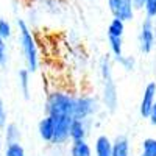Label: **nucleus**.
Returning <instances> with one entry per match:
<instances>
[{
	"label": "nucleus",
	"instance_id": "1",
	"mask_svg": "<svg viewBox=\"0 0 156 156\" xmlns=\"http://www.w3.org/2000/svg\"><path fill=\"white\" fill-rule=\"evenodd\" d=\"M17 30H19V37L17 42L22 51L23 61L27 64V69L30 73H34L39 70L41 66V58H39V47L36 44V39L31 33V30L28 28L27 22L23 19H17Z\"/></svg>",
	"mask_w": 156,
	"mask_h": 156
},
{
	"label": "nucleus",
	"instance_id": "2",
	"mask_svg": "<svg viewBox=\"0 0 156 156\" xmlns=\"http://www.w3.org/2000/svg\"><path fill=\"white\" fill-rule=\"evenodd\" d=\"M73 106H75V95L69 90L53 89L47 94L45 98V115L51 119L59 117H72L73 119Z\"/></svg>",
	"mask_w": 156,
	"mask_h": 156
},
{
	"label": "nucleus",
	"instance_id": "3",
	"mask_svg": "<svg viewBox=\"0 0 156 156\" xmlns=\"http://www.w3.org/2000/svg\"><path fill=\"white\" fill-rule=\"evenodd\" d=\"M101 109V103L95 95H75V106H73V119L78 120H92Z\"/></svg>",
	"mask_w": 156,
	"mask_h": 156
},
{
	"label": "nucleus",
	"instance_id": "4",
	"mask_svg": "<svg viewBox=\"0 0 156 156\" xmlns=\"http://www.w3.org/2000/svg\"><path fill=\"white\" fill-rule=\"evenodd\" d=\"M137 42H139V50L144 55H150L154 44H156V31H154V22L150 17H145L140 23V31L137 36Z\"/></svg>",
	"mask_w": 156,
	"mask_h": 156
},
{
	"label": "nucleus",
	"instance_id": "5",
	"mask_svg": "<svg viewBox=\"0 0 156 156\" xmlns=\"http://www.w3.org/2000/svg\"><path fill=\"white\" fill-rule=\"evenodd\" d=\"M108 9L112 19H119L122 22H129L134 19V8L131 0H106Z\"/></svg>",
	"mask_w": 156,
	"mask_h": 156
},
{
	"label": "nucleus",
	"instance_id": "6",
	"mask_svg": "<svg viewBox=\"0 0 156 156\" xmlns=\"http://www.w3.org/2000/svg\"><path fill=\"white\" fill-rule=\"evenodd\" d=\"M101 105L109 114H114L117 106H119V92H117V86L114 80L111 81H103V89H101Z\"/></svg>",
	"mask_w": 156,
	"mask_h": 156
},
{
	"label": "nucleus",
	"instance_id": "7",
	"mask_svg": "<svg viewBox=\"0 0 156 156\" xmlns=\"http://www.w3.org/2000/svg\"><path fill=\"white\" fill-rule=\"evenodd\" d=\"M156 103V83L154 81H148L144 87L142 92V98H140V105H139V114L142 119H147L153 105Z\"/></svg>",
	"mask_w": 156,
	"mask_h": 156
},
{
	"label": "nucleus",
	"instance_id": "8",
	"mask_svg": "<svg viewBox=\"0 0 156 156\" xmlns=\"http://www.w3.org/2000/svg\"><path fill=\"white\" fill-rule=\"evenodd\" d=\"M72 117H59V119H53L55 122V136L51 144L53 145H66L67 142H70L69 139V128L72 123Z\"/></svg>",
	"mask_w": 156,
	"mask_h": 156
},
{
	"label": "nucleus",
	"instance_id": "9",
	"mask_svg": "<svg viewBox=\"0 0 156 156\" xmlns=\"http://www.w3.org/2000/svg\"><path fill=\"white\" fill-rule=\"evenodd\" d=\"M111 156H131V142L126 134H117L111 139Z\"/></svg>",
	"mask_w": 156,
	"mask_h": 156
},
{
	"label": "nucleus",
	"instance_id": "10",
	"mask_svg": "<svg viewBox=\"0 0 156 156\" xmlns=\"http://www.w3.org/2000/svg\"><path fill=\"white\" fill-rule=\"evenodd\" d=\"M37 134L44 144H51L53 136H55V122L50 115H44L37 122Z\"/></svg>",
	"mask_w": 156,
	"mask_h": 156
},
{
	"label": "nucleus",
	"instance_id": "11",
	"mask_svg": "<svg viewBox=\"0 0 156 156\" xmlns=\"http://www.w3.org/2000/svg\"><path fill=\"white\" fill-rule=\"evenodd\" d=\"M89 126L90 120H78L73 119L69 128V139L70 142L73 140H86L89 136Z\"/></svg>",
	"mask_w": 156,
	"mask_h": 156
},
{
	"label": "nucleus",
	"instance_id": "12",
	"mask_svg": "<svg viewBox=\"0 0 156 156\" xmlns=\"http://www.w3.org/2000/svg\"><path fill=\"white\" fill-rule=\"evenodd\" d=\"M3 145L5 144H14V142H20L22 139V133H20V126L16 122H9L6 123L3 128Z\"/></svg>",
	"mask_w": 156,
	"mask_h": 156
},
{
	"label": "nucleus",
	"instance_id": "13",
	"mask_svg": "<svg viewBox=\"0 0 156 156\" xmlns=\"http://www.w3.org/2000/svg\"><path fill=\"white\" fill-rule=\"evenodd\" d=\"M94 156H111V137L106 134H98L94 140Z\"/></svg>",
	"mask_w": 156,
	"mask_h": 156
},
{
	"label": "nucleus",
	"instance_id": "14",
	"mask_svg": "<svg viewBox=\"0 0 156 156\" xmlns=\"http://www.w3.org/2000/svg\"><path fill=\"white\" fill-rule=\"evenodd\" d=\"M98 73L103 81L112 80V59L111 55H101L98 59Z\"/></svg>",
	"mask_w": 156,
	"mask_h": 156
},
{
	"label": "nucleus",
	"instance_id": "15",
	"mask_svg": "<svg viewBox=\"0 0 156 156\" xmlns=\"http://www.w3.org/2000/svg\"><path fill=\"white\" fill-rule=\"evenodd\" d=\"M69 156H92V147L87 140H73L69 145Z\"/></svg>",
	"mask_w": 156,
	"mask_h": 156
},
{
	"label": "nucleus",
	"instance_id": "16",
	"mask_svg": "<svg viewBox=\"0 0 156 156\" xmlns=\"http://www.w3.org/2000/svg\"><path fill=\"white\" fill-rule=\"evenodd\" d=\"M30 72L27 69H20L17 72V81H19V89H20V92L23 95L25 100H28L30 98V84H31V78H30Z\"/></svg>",
	"mask_w": 156,
	"mask_h": 156
},
{
	"label": "nucleus",
	"instance_id": "17",
	"mask_svg": "<svg viewBox=\"0 0 156 156\" xmlns=\"http://www.w3.org/2000/svg\"><path fill=\"white\" fill-rule=\"evenodd\" d=\"M2 156H27L23 145L20 142H14V144H5L2 148Z\"/></svg>",
	"mask_w": 156,
	"mask_h": 156
},
{
	"label": "nucleus",
	"instance_id": "18",
	"mask_svg": "<svg viewBox=\"0 0 156 156\" xmlns=\"http://www.w3.org/2000/svg\"><path fill=\"white\" fill-rule=\"evenodd\" d=\"M139 156H156V137H145L140 142Z\"/></svg>",
	"mask_w": 156,
	"mask_h": 156
},
{
	"label": "nucleus",
	"instance_id": "19",
	"mask_svg": "<svg viewBox=\"0 0 156 156\" xmlns=\"http://www.w3.org/2000/svg\"><path fill=\"white\" fill-rule=\"evenodd\" d=\"M108 36H114V37H123L125 34V22L119 20V19H112L108 25Z\"/></svg>",
	"mask_w": 156,
	"mask_h": 156
},
{
	"label": "nucleus",
	"instance_id": "20",
	"mask_svg": "<svg viewBox=\"0 0 156 156\" xmlns=\"http://www.w3.org/2000/svg\"><path fill=\"white\" fill-rule=\"evenodd\" d=\"M108 45H109V51L114 58L122 56L123 55V41L122 37H114V36H108Z\"/></svg>",
	"mask_w": 156,
	"mask_h": 156
},
{
	"label": "nucleus",
	"instance_id": "21",
	"mask_svg": "<svg viewBox=\"0 0 156 156\" xmlns=\"http://www.w3.org/2000/svg\"><path fill=\"white\" fill-rule=\"evenodd\" d=\"M115 61L120 64V67L126 72H133L136 69V58L131 55H122V56H117Z\"/></svg>",
	"mask_w": 156,
	"mask_h": 156
},
{
	"label": "nucleus",
	"instance_id": "22",
	"mask_svg": "<svg viewBox=\"0 0 156 156\" xmlns=\"http://www.w3.org/2000/svg\"><path fill=\"white\" fill-rule=\"evenodd\" d=\"M11 36H12V27H11V23L6 19L0 17V37L5 39V41H8V39H11Z\"/></svg>",
	"mask_w": 156,
	"mask_h": 156
},
{
	"label": "nucleus",
	"instance_id": "23",
	"mask_svg": "<svg viewBox=\"0 0 156 156\" xmlns=\"http://www.w3.org/2000/svg\"><path fill=\"white\" fill-rule=\"evenodd\" d=\"M8 62V45L6 41L0 37V67H5Z\"/></svg>",
	"mask_w": 156,
	"mask_h": 156
},
{
	"label": "nucleus",
	"instance_id": "24",
	"mask_svg": "<svg viewBox=\"0 0 156 156\" xmlns=\"http://www.w3.org/2000/svg\"><path fill=\"white\" fill-rule=\"evenodd\" d=\"M142 9H145V17L154 19L156 17V0H145Z\"/></svg>",
	"mask_w": 156,
	"mask_h": 156
},
{
	"label": "nucleus",
	"instance_id": "25",
	"mask_svg": "<svg viewBox=\"0 0 156 156\" xmlns=\"http://www.w3.org/2000/svg\"><path fill=\"white\" fill-rule=\"evenodd\" d=\"M6 125V109H5V103L3 98L0 97V129Z\"/></svg>",
	"mask_w": 156,
	"mask_h": 156
},
{
	"label": "nucleus",
	"instance_id": "26",
	"mask_svg": "<svg viewBox=\"0 0 156 156\" xmlns=\"http://www.w3.org/2000/svg\"><path fill=\"white\" fill-rule=\"evenodd\" d=\"M148 122L153 125V126H156V103L153 105V108H151V111H150V114H148Z\"/></svg>",
	"mask_w": 156,
	"mask_h": 156
},
{
	"label": "nucleus",
	"instance_id": "27",
	"mask_svg": "<svg viewBox=\"0 0 156 156\" xmlns=\"http://www.w3.org/2000/svg\"><path fill=\"white\" fill-rule=\"evenodd\" d=\"M131 2H133V8H134V11H139V9L144 8L145 0H131Z\"/></svg>",
	"mask_w": 156,
	"mask_h": 156
},
{
	"label": "nucleus",
	"instance_id": "28",
	"mask_svg": "<svg viewBox=\"0 0 156 156\" xmlns=\"http://www.w3.org/2000/svg\"><path fill=\"white\" fill-rule=\"evenodd\" d=\"M2 148H3V136H2V131H0V153H2Z\"/></svg>",
	"mask_w": 156,
	"mask_h": 156
},
{
	"label": "nucleus",
	"instance_id": "29",
	"mask_svg": "<svg viewBox=\"0 0 156 156\" xmlns=\"http://www.w3.org/2000/svg\"><path fill=\"white\" fill-rule=\"evenodd\" d=\"M0 156H2V153H0Z\"/></svg>",
	"mask_w": 156,
	"mask_h": 156
}]
</instances>
